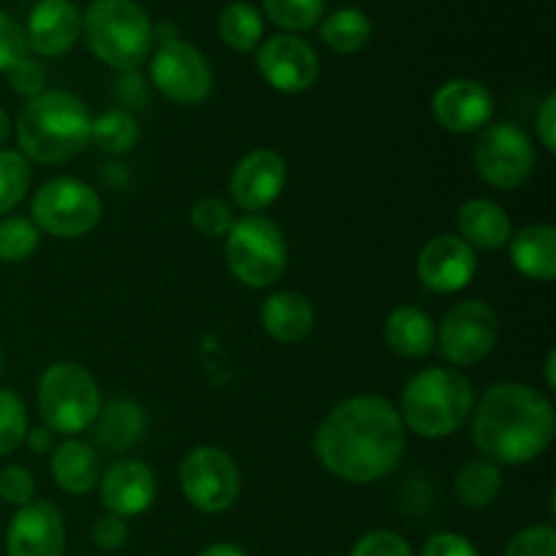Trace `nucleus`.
Instances as JSON below:
<instances>
[{"instance_id":"obj_37","label":"nucleus","mask_w":556,"mask_h":556,"mask_svg":"<svg viewBox=\"0 0 556 556\" xmlns=\"http://www.w3.org/2000/svg\"><path fill=\"white\" fill-rule=\"evenodd\" d=\"M5 76H9L11 90H14L16 96H25L27 101L41 96L43 87H47V71H43L41 63H36V60L30 58H22L20 63L11 65V68L5 71Z\"/></svg>"},{"instance_id":"obj_8","label":"nucleus","mask_w":556,"mask_h":556,"mask_svg":"<svg viewBox=\"0 0 556 556\" xmlns=\"http://www.w3.org/2000/svg\"><path fill=\"white\" fill-rule=\"evenodd\" d=\"M30 215L38 231L60 239H76L90 233L101 223L103 204L101 195L81 179L58 177L38 188Z\"/></svg>"},{"instance_id":"obj_39","label":"nucleus","mask_w":556,"mask_h":556,"mask_svg":"<svg viewBox=\"0 0 556 556\" xmlns=\"http://www.w3.org/2000/svg\"><path fill=\"white\" fill-rule=\"evenodd\" d=\"M351 556H413V552L405 538L396 535V532L375 530L353 546Z\"/></svg>"},{"instance_id":"obj_13","label":"nucleus","mask_w":556,"mask_h":556,"mask_svg":"<svg viewBox=\"0 0 556 556\" xmlns=\"http://www.w3.org/2000/svg\"><path fill=\"white\" fill-rule=\"evenodd\" d=\"M258 71L280 92H304L318 81L320 60L302 38L282 33L258 49Z\"/></svg>"},{"instance_id":"obj_41","label":"nucleus","mask_w":556,"mask_h":556,"mask_svg":"<svg viewBox=\"0 0 556 556\" xmlns=\"http://www.w3.org/2000/svg\"><path fill=\"white\" fill-rule=\"evenodd\" d=\"M421 556H478V548L456 532H438L427 541Z\"/></svg>"},{"instance_id":"obj_34","label":"nucleus","mask_w":556,"mask_h":556,"mask_svg":"<svg viewBox=\"0 0 556 556\" xmlns=\"http://www.w3.org/2000/svg\"><path fill=\"white\" fill-rule=\"evenodd\" d=\"M190 223H193L195 231L204 233V237H226L233 226L231 206H228L226 201L215 199V195H204V199L195 201L193 210H190Z\"/></svg>"},{"instance_id":"obj_7","label":"nucleus","mask_w":556,"mask_h":556,"mask_svg":"<svg viewBox=\"0 0 556 556\" xmlns=\"http://www.w3.org/2000/svg\"><path fill=\"white\" fill-rule=\"evenodd\" d=\"M226 264L248 288H269L288 266V244L280 226L266 215H244L226 233Z\"/></svg>"},{"instance_id":"obj_32","label":"nucleus","mask_w":556,"mask_h":556,"mask_svg":"<svg viewBox=\"0 0 556 556\" xmlns=\"http://www.w3.org/2000/svg\"><path fill=\"white\" fill-rule=\"evenodd\" d=\"M326 0H264V9L275 25L286 30H309L324 16Z\"/></svg>"},{"instance_id":"obj_10","label":"nucleus","mask_w":556,"mask_h":556,"mask_svg":"<svg viewBox=\"0 0 556 556\" xmlns=\"http://www.w3.org/2000/svg\"><path fill=\"white\" fill-rule=\"evenodd\" d=\"M476 172L492 188L514 190L525 185L535 172V147L532 139L510 123L486 125L476 141Z\"/></svg>"},{"instance_id":"obj_11","label":"nucleus","mask_w":556,"mask_h":556,"mask_svg":"<svg viewBox=\"0 0 556 556\" xmlns=\"http://www.w3.org/2000/svg\"><path fill=\"white\" fill-rule=\"evenodd\" d=\"M500 337V318L481 299L454 304L438 329V351L456 367H472L494 351Z\"/></svg>"},{"instance_id":"obj_26","label":"nucleus","mask_w":556,"mask_h":556,"mask_svg":"<svg viewBox=\"0 0 556 556\" xmlns=\"http://www.w3.org/2000/svg\"><path fill=\"white\" fill-rule=\"evenodd\" d=\"M369 36H372V22L364 11L345 5V9H337L320 22V38H324L326 47H331L340 54H353L358 49L367 47Z\"/></svg>"},{"instance_id":"obj_40","label":"nucleus","mask_w":556,"mask_h":556,"mask_svg":"<svg viewBox=\"0 0 556 556\" xmlns=\"http://www.w3.org/2000/svg\"><path fill=\"white\" fill-rule=\"evenodd\" d=\"M90 538L92 543H96V548H101V552H117V548H123L125 541H128V525H125V519H119V516L106 514L92 525Z\"/></svg>"},{"instance_id":"obj_24","label":"nucleus","mask_w":556,"mask_h":556,"mask_svg":"<svg viewBox=\"0 0 556 556\" xmlns=\"http://www.w3.org/2000/svg\"><path fill=\"white\" fill-rule=\"evenodd\" d=\"M144 432L147 413L134 400H112L109 405L101 407L96 424H92V434H96L101 448L109 451V454L134 448L144 438Z\"/></svg>"},{"instance_id":"obj_27","label":"nucleus","mask_w":556,"mask_h":556,"mask_svg":"<svg viewBox=\"0 0 556 556\" xmlns=\"http://www.w3.org/2000/svg\"><path fill=\"white\" fill-rule=\"evenodd\" d=\"M500 489H503V472L489 459L467 462L456 476V497L465 508H486L500 497Z\"/></svg>"},{"instance_id":"obj_14","label":"nucleus","mask_w":556,"mask_h":556,"mask_svg":"<svg viewBox=\"0 0 556 556\" xmlns=\"http://www.w3.org/2000/svg\"><path fill=\"white\" fill-rule=\"evenodd\" d=\"M65 525L60 510L47 500H30L22 505L5 530L9 556H63Z\"/></svg>"},{"instance_id":"obj_2","label":"nucleus","mask_w":556,"mask_h":556,"mask_svg":"<svg viewBox=\"0 0 556 556\" xmlns=\"http://www.w3.org/2000/svg\"><path fill=\"white\" fill-rule=\"evenodd\" d=\"M554 407L525 383H497L472 407V440L494 465H527L552 445Z\"/></svg>"},{"instance_id":"obj_31","label":"nucleus","mask_w":556,"mask_h":556,"mask_svg":"<svg viewBox=\"0 0 556 556\" xmlns=\"http://www.w3.org/2000/svg\"><path fill=\"white\" fill-rule=\"evenodd\" d=\"M30 188V163L22 152L0 150V215H9Z\"/></svg>"},{"instance_id":"obj_12","label":"nucleus","mask_w":556,"mask_h":556,"mask_svg":"<svg viewBox=\"0 0 556 556\" xmlns=\"http://www.w3.org/2000/svg\"><path fill=\"white\" fill-rule=\"evenodd\" d=\"M152 85L174 103H201L212 92V68L204 54L193 43L168 41L161 43L150 63Z\"/></svg>"},{"instance_id":"obj_38","label":"nucleus","mask_w":556,"mask_h":556,"mask_svg":"<svg viewBox=\"0 0 556 556\" xmlns=\"http://www.w3.org/2000/svg\"><path fill=\"white\" fill-rule=\"evenodd\" d=\"M22 58H27L25 30H22L14 16L0 11V71H9Z\"/></svg>"},{"instance_id":"obj_17","label":"nucleus","mask_w":556,"mask_h":556,"mask_svg":"<svg viewBox=\"0 0 556 556\" xmlns=\"http://www.w3.org/2000/svg\"><path fill=\"white\" fill-rule=\"evenodd\" d=\"M494 112L489 87L478 79H451L434 92L432 114L440 128L451 134H476L486 128Z\"/></svg>"},{"instance_id":"obj_35","label":"nucleus","mask_w":556,"mask_h":556,"mask_svg":"<svg viewBox=\"0 0 556 556\" xmlns=\"http://www.w3.org/2000/svg\"><path fill=\"white\" fill-rule=\"evenodd\" d=\"M503 556H556V532L552 527H527L510 538Z\"/></svg>"},{"instance_id":"obj_20","label":"nucleus","mask_w":556,"mask_h":556,"mask_svg":"<svg viewBox=\"0 0 556 556\" xmlns=\"http://www.w3.org/2000/svg\"><path fill=\"white\" fill-rule=\"evenodd\" d=\"M261 324L271 340L282 345H296L313 334L315 307L304 293L277 291L261 307Z\"/></svg>"},{"instance_id":"obj_43","label":"nucleus","mask_w":556,"mask_h":556,"mask_svg":"<svg viewBox=\"0 0 556 556\" xmlns=\"http://www.w3.org/2000/svg\"><path fill=\"white\" fill-rule=\"evenodd\" d=\"M27 445H30L36 454H52L54 451V432L47 427H38V429H27L25 434Z\"/></svg>"},{"instance_id":"obj_42","label":"nucleus","mask_w":556,"mask_h":556,"mask_svg":"<svg viewBox=\"0 0 556 556\" xmlns=\"http://www.w3.org/2000/svg\"><path fill=\"white\" fill-rule=\"evenodd\" d=\"M535 134L541 139L543 150L556 152V96H546V101L541 103V112L535 117Z\"/></svg>"},{"instance_id":"obj_23","label":"nucleus","mask_w":556,"mask_h":556,"mask_svg":"<svg viewBox=\"0 0 556 556\" xmlns=\"http://www.w3.org/2000/svg\"><path fill=\"white\" fill-rule=\"evenodd\" d=\"M510 264L530 280L552 282L556 275V228L538 223L510 237Z\"/></svg>"},{"instance_id":"obj_36","label":"nucleus","mask_w":556,"mask_h":556,"mask_svg":"<svg viewBox=\"0 0 556 556\" xmlns=\"http://www.w3.org/2000/svg\"><path fill=\"white\" fill-rule=\"evenodd\" d=\"M0 500L16 505V508L36 500V481H33L30 470L20 465H9L5 470H0Z\"/></svg>"},{"instance_id":"obj_4","label":"nucleus","mask_w":556,"mask_h":556,"mask_svg":"<svg viewBox=\"0 0 556 556\" xmlns=\"http://www.w3.org/2000/svg\"><path fill=\"white\" fill-rule=\"evenodd\" d=\"M476 394L456 369L429 367L407 380L400 396V418L418 438L440 440L459 432L472 416Z\"/></svg>"},{"instance_id":"obj_15","label":"nucleus","mask_w":556,"mask_h":556,"mask_svg":"<svg viewBox=\"0 0 556 556\" xmlns=\"http://www.w3.org/2000/svg\"><path fill=\"white\" fill-rule=\"evenodd\" d=\"M288 182L286 161L275 150H253L231 172V199L248 215H258L280 199Z\"/></svg>"},{"instance_id":"obj_3","label":"nucleus","mask_w":556,"mask_h":556,"mask_svg":"<svg viewBox=\"0 0 556 556\" xmlns=\"http://www.w3.org/2000/svg\"><path fill=\"white\" fill-rule=\"evenodd\" d=\"M92 117L87 103L68 90H43L30 98L16 119L22 155L36 163H65L90 144Z\"/></svg>"},{"instance_id":"obj_46","label":"nucleus","mask_w":556,"mask_h":556,"mask_svg":"<svg viewBox=\"0 0 556 556\" xmlns=\"http://www.w3.org/2000/svg\"><path fill=\"white\" fill-rule=\"evenodd\" d=\"M9 130H11L9 114H5L3 109H0V144H3V141H5V136H9Z\"/></svg>"},{"instance_id":"obj_30","label":"nucleus","mask_w":556,"mask_h":556,"mask_svg":"<svg viewBox=\"0 0 556 556\" xmlns=\"http://www.w3.org/2000/svg\"><path fill=\"white\" fill-rule=\"evenodd\" d=\"M41 231L30 217H3L0 220V261L3 264H20L38 250Z\"/></svg>"},{"instance_id":"obj_28","label":"nucleus","mask_w":556,"mask_h":556,"mask_svg":"<svg viewBox=\"0 0 556 556\" xmlns=\"http://www.w3.org/2000/svg\"><path fill=\"white\" fill-rule=\"evenodd\" d=\"M217 27H220L223 41L231 49H237V52H253L258 47L261 36H264V20H261L258 9L244 3V0L228 3L223 9Z\"/></svg>"},{"instance_id":"obj_25","label":"nucleus","mask_w":556,"mask_h":556,"mask_svg":"<svg viewBox=\"0 0 556 556\" xmlns=\"http://www.w3.org/2000/svg\"><path fill=\"white\" fill-rule=\"evenodd\" d=\"M386 342L400 356L424 358L434 351L438 326L427 309L402 304V307L391 309V315L386 318Z\"/></svg>"},{"instance_id":"obj_18","label":"nucleus","mask_w":556,"mask_h":556,"mask_svg":"<svg viewBox=\"0 0 556 556\" xmlns=\"http://www.w3.org/2000/svg\"><path fill=\"white\" fill-rule=\"evenodd\" d=\"M81 36V11L74 0H38L27 16V49L41 58L65 54Z\"/></svg>"},{"instance_id":"obj_1","label":"nucleus","mask_w":556,"mask_h":556,"mask_svg":"<svg viewBox=\"0 0 556 556\" xmlns=\"http://www.w3.org/2000/svg\"><path fill=\"white\" fill-rule=\"evenodd\" d=\"M405 424L391 402L362 394L331 407L315 434V456L334 478L375 483L405 456Z\"/></svg>"},{"instance_id":"obj_16","label":"nucleus","mask_w":556,"mask_h":556,"mask_svg":"<svg viewBox=\"0 0 556 556\" xmlns=\"http://www.w3.org/2000/svg\"><path fill=\"white\" fill-rule=\"evenodd\" d=\"M476 269V250L462 242L459 237H451V233H440V237L429 239L416 261L418 280L432 288L434 293L462 291L472 282Z\"/></svg>"},{"instance_id":"obj_45","label":"nucleus","mask_w":556,"mask_h":556,"mask_svg":"<svg viewBox=\"0 0 556 556\" xmlns=\"http://www.w3.org/2000/svg\"><path fill=\"white\" fill-rule=\"evenodd\" d=\"M546 386L548 389H554L556 386V353L548 351L546 356Z\"/></svg>"},{"instance_id":"obj_33","label":"nucleus","mask_w":556,"mask_h":556,"mask_svg":"<svg viewBox=\"0 0 556 556\" xmlns=\"http://www.w3.org/2000/svg\"><path fill=\"white\" fill-rule=\"evenodd\" d=\"M27 434L25 402L14 391L0 389V456L20 448Z\"/></svg>"},{"instance_id":"obj_6","label":"nucleus","mask_w":556,"mask_h":556,"mask_svg":"<svg viewBox=\"0 0 556 556\" xmlns=\"http://www.w3.org/2000/svg\"><path fill=\"white\" fill-rule=\"evenodd\" d=\"M38 410L47 429L74 438L96 424L101 413V391L85 367L74 362H58L41 375Z\"/></svg>"},{"instance_id":"obj_44","label":"nucleus","mask_w":556,"mask_h":556,"mask_svg":"<svg viewBox=\"0 0 556 556\" xmlns=\"http://www.w3.org/2000/svg\"><path fill=\"white\" fill-rule=\"evenodd\" d=\"M199 556H248L237 543H212Z\"/></svg>"},{"instance_id":"obj_22","label":"nucleus","mask_w":556,"mask_h":556,"mask_svg":"<svg viewBox=\"0 0 556 556\" xmlns=\"http://www.w3.org/2000/svg\"><path fill=\"white\" fill-rule=\"evenodd\" d=\"M52 478L65 494H87L101 481V456L85 440L68 438L52 451Z\"/></svg>"},{"instance_id":"obj_29","label":"nucleus","mask_w":556,"mask_h":556,"mask_svg":"<svg viewBox=\"0 0 556 556\" xmlns=\"http://www.w3.org/2000/svg\"><path fill=\"white\" fill-rule=\"evenodd\" d=\"M90 141H96L106 155H125L139 141V123L128 109H109L92 119Z\"/></svg>"},{"instance_id":"obj_21","label":"nucleus","mask_w":556,"mask_h":556,"mask_svg":"<svg viewBox=\"0 0 556 556\" xmlns=\"http://www.w3.org/2000/svg\"><path fill=\"white\" fill-rule=\"evenodd\" d=\"M459 239L478 250H500L514 237L508 212L489 199H470L456 215Z\"/></svg>"},{"instance_id":"obj_19","label":"nucleus","mask_w":556,"mask_h":556,"mask_svg":"<svg viewBox=\"0 0 556 556\" xmlns=\"http://www.w3.org/2000/svg\"><path fill=\"white\" fill-rule=\"evenodd\" d=\"M98 486H101V503L119 519L144 514L157 497L155 472L136 459H123L109 467Z\"/></svg>"},{"instance_id":"obj_9","label":"nucleus","mask_w":556,"mask_h":556,"mask_svg":"<svg viewBox=\"0 0 556 556\" xmlns=\"http://www.w3.org/2000/svg\"><path fill=\"white\" fill-rule=\"evenodd\" d=\"M179 489L201 514H223L237 503L242 489L237 462L217 445H199L179 465Z\"/></svg>"},{"instance_id":"obj_5","label":"nucleus","mask_w":556,"mask_h":556,"mask_svg":"<svg viewBox=\"0 0 556 556\" xmlns=\"http://www.w3.org/2000/svg\"><path fill=\"white\" fill-rule=\"evenodd\" d=\"M87 47L112 68L136 71L152 47L150 14L136 0H92L81 14Z\"/></svg>"},{"instance_id":"obj_47","label":"nucleus","mask_w":556,"mask_h":556,"mask_svg":"<svg viewBox=\"0 0 556 556\" xmlns=\"http://www.w3.org/2000/svg\"><path fill=\"white\" fill-rule=\"evenodd\" d=\"M0 375H3V351H0Z\"/></svg>"}]
</instances>
